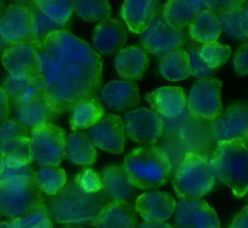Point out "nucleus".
<instances>
[{"instance_id":"nucleus-49","label":"nucleus","mask_w":248,"mask_h":228,"mask_svg":"<svg viewBox=\"0 0 248 228\" xmlns=\"http://www.w3.org/2000/svg\"><path fill=\"white\" fill-rule=\"evenodd\" d=\"M33 228H54V227L50 219H45L40 223H38L37 225H35Z\"/></svg>"},{"instance_id":"nucleus-48","label":"nucleus","mask_w":248,"mask_h":228,"mask_svg":"<svg viewBox=\"0 0 248 228\" xmlns=\"http://www.w3.org/2000/svg\"><path fill=\"white\" fill-rule=\"evenodd\" d=\"M139 228H174L170 223L159 221V222H143L141 223Z\"/></svg>"},{"instance_id":"nucleus-51","label":"nucleus","mask_w":248,"mask_h":228,"mask_svg":"<svg viewBox=\"0 0 248 228\" xmlns=\"http://www.w3.org/2000/svg\"><path fill=\"white\" fill-rule=\"evenodd\" d=\"M4 169H5V164H4V161H3V159L0 157V175L3 173Z\"/></svg>"},{"instance_id":"nucleus-21","label":"nucleus","mask_w":248,"mask_h":228,"mask_svg":"<svg viewBox=\"0 0 248 228\" xmlns=\"http://www.w3.org/2000/svg\"><path fill=\"white\" fill-rule=\"evenodd\" d=\"M177 137H179V141L186 151L200 155H209V149L213 143L209 131V121L190 116L180 126Z\"/></svg>"},{"instance_id":"nucleus-52","label":"nucleus","mask_w":248,"mask_h":228,"mask_svg":"<svg viewBox=\"0 0 248 228\" xmlns=\"http://www.w3.org/2000/svg\"><path fill=\"white\" fill-rule=\"evenodd\" d=\"M64 228H81V227H77V226H73V225H70V226H66Z\"/></svg>"},{"instance_id":"nucleus-40","label":"nucleus","mask_w":248,"mask_h":228,"mask_svg":"<svg viewBox=\"0 0 248 228\" xmlns=\"http://www.w3.org/2000/svg\"><path fill=\"white\" fill-rule=\"evenodd\" d=\"M201 44L193 41L189 42L187 44L186 49H184L188 55L189 58V67H190V75L203 79L209 77L212 73L213 70L207 67V65L202 61L199 54V50L201 48Z\"/></svg>"},{"instance_id":"nucleus-47","label":"nucleus","mask_w":248,"mask_h":228,"mask_svg":"<svg viewBox=\"0 0 248 228\" xmlns=\"http://www.w3.org/2000/svg\"><path fill=\"white\" fill-rule=\"evenodd\" d=\"M10 104L5 91L0 86V125L9 118Z\"/></svg>"},{"instance_id":"nucleus-17","label":"nucleus","mask_w":248,"mask_h":228,"mask_svg":"<svg viewBox=\"0 0 248 228\" xmlns=\"http://www.w3.org/2000/svg\"><path fill=\"white\" fill-rule=\"evenodd\" d=\"M127 39L128 30L124 23L108 17L94 28L92 45L98 54L112 55L123 49Z\"/></svg>"},{"instance_id":"nucleus-13","label":"nucleus","mask_w":248,"mask_h":228,"mask_svg":"<svg viewBox=\"0 0 248 228\" xmlns=\"http://www.w3.org/2000/svg\"><path fill=\"white\" fill-rule=\"evenodd\" d=\"M209 131L214 144L233 139L247 142L248 112L246 105L236 103L227 108L219 116L209 121Z\"/></svg>"},{"instance_id":"nucleus-30","label":"nucleus","mask_w":248,"mask_h":228,"mask_svg":"<svg viewBox=\"0 0 248 228\" xmlns=\"http://www.w3.org/2000/svg\"><path fill=\"white\" fill-rule=\"evenodd\" d=\"M188 32L191 39L201 45L215 43L222 32L218 16L207 9L202 11L188 25Z\"/></svg>"},{"instance_id":"nucleus-8","label":"nucleus","mask_w":248,"mask_h":228,"mask_svg":"<svg viewBox=\"0 0 248 228\" xmlns=\"http://www.w3.org/2000/svg\"><path fill=\"white\" fill-rule=\"evenodd\" d=\"M0 157L10 168L31 165L34 161L29 133L16 118H8L0 125Z\"/></svg>"},{"instance_id":"nucleus-1","label":"nucleus","mask_w":248,"mask_h":228,"mask_svg":"<svg viewBox=\"0 0 248 228\" xmlns=\"http://www.w3.org/2000/svg\"><path fill=\"white\" fill-rule=\"evenodd\" d=\"M43 95L59 115L83 99L97 98L103 58L68 29L49 33L36 45Z\"/></svg>"},{"instance_id":"nucleus-29","label":"nucleus","mask_w":248,"mask_h":228,"mask_svg":"<svg viewBox=\"0 0 248 228\" xmlns=\"http://www.w3.org/2000/svg\"><path fill=\"white\" fill-rule=\"evenodd\" d=\"M70 111V124L74 131L89 128L105 115L104 105L98 97L80 100Z\"/></svg>"},{"instance_id":"nucleus-10","label":"nucleus","mask_w":248,"mask_h":228,"mask_svg":"<svg viewBox=\"0 0 248 228\" xmlns=\"http://www.w3.org/2000/svg\"><path fill=\"white\" fill-rule=\"evenodd\" d=\"M0 38L9 45L34 43L35 28L30 10L23 4H12L5 8L0 21Z\"/></svg>"},{"instance_id":"nucleus-12","label":"nucleus","mask_w":248,"mask_h":228,"mask_svg":"<svg viewBox=\"0 0 248 228\" xmlns=\"http://www.w3.org/2000/svg\"><path fill=\"white\" fill-rule=\"evenodd\" d=\"M125 135L132 141L151 146L164 132V120L153 110L144 107L132 110L124 116Z\"/></svg>"},{"instance_id":"nucleus-2","label":"nucleus","mask_w":248,"mask_h":228,"mask_svg":"<svg viewBox=\"0 0 248 228\" xmlns=\"http://www.w3.org/2000/svg\"><path fill=\"white\" fill-rule=\"evenodd\" d=\"M106 204L101 193H86L74 180H69L54 195L46 207L50 220L57 223H92Z\"/></svg>"},{"instance_id":"nucleus-20","label":"nucleus","mask_w":248,"mask_h":228,"mask_svg":"<svg viewBox=\"0 0 248 228\" xmlns=\"http://www.w3.org/2000/svg\"><path fill=\"white\" fill-rule=\"evenodd\" d=\"M101 100L109 110L134 108L140 104L138 85L131 81H111L101 89Z\"/></svg>"},{"instance_id":"nucleus-28","label":"nucleus","mask_w":248,"mask_h":228,"mask_svg":"<svg viewBox=\"0 0 248 228\" xmlns=\"http://www.w3.org/2000/svg\"><path fill=\"white\" fill-rule=\"evenodd\" d=\"M205 9V1L170 0L164 5L162 16L169 25L183 29Z\"/></svg>"},{"instance_id":"nucleus-35","label":"nucleus","mask_w":248,"mask_h":228,"mask_svg":"<svg viewBox=\"0 0 248 228\" xmlns=\"http://www.w3.org/2000/svg\"><path fill=\"white\" fill-rule=\"evenodd\" d=\"M34 3L50 20L64 28L67 26L74 11V1L37 0Z\"/></svg>"},{"instance_id":"nucleus-33","label":"nucleus","mask_w":248,"mask_h":228,"mask_svg":"<svg viewBox=\"0 0 248 228\" xmlns=\"http://www.w3.org/2000/svg\"><path fill=\"white\" fill-rule=\"evenodd\" d=\"M222 30L231 37L246 40L248 37V2L243 0L238 6L218 16Z\"/></svg>"},{"instance_id":"nucleus-42","label":"nucleus","mask_w":248,"mask_h":228,"mask_svg":"<svg viewBox=\"0 0 248 228\" xmlns=\"http://www.w3.org/2000/svg\"><path fill=\"white\" fill-rule=\"evenodd\" d=\"M158 147L164 151V153L167 155L168 159L170 160L171 165V171L173 174L177 169V167L179 166V164L181 163L185 153L187 152L186 149L184 148L180 141L172 142V140L170 139H169L168 142H165L164 144H162V147L160 146Z\"/></svg>"},{"instance_id":"nucleus-38","label":"nucleus","mask_w":248,"mask_h":228,"mask_svg":"<svg viewBox=\"0 0 248 228\" xmlns=\"http://www.w3.org/2000/svg\"><path fill=\"white\" fill-rule=\"evenodd\" d=\"M24 6H26L33 16L34 21V28H35V45L41 43L49 33L56 31V30H62L65 29L64 27L56 24L52 20H50L46 15H44L40 9L35 5L33 2H25L23 3Z\"/></svg>"},{"instance_id":"nucleus-11","label":"nucleus","mask_w":248,"mask_h":228,"mask_svg":"<svg viewBox=\"0 0 248 228\" xmlns=\"http://www.w3.org/2000/svg\"><path fill=\"white\" fill-rule=\"evenodd\" d=\"M141 47L156 56L179 49L186 42L182 29L169 25L162 15H156L140 37Z\"/></svg>"},{"instance_id":"nucleus-36","label":"nucleus","mask_w":248,"mask_h":228,"mask_svg":"<svg viewBox=\"0 0 248 228\" xmlns=\"http://www.w3.org/2000/svg\"><path fill=\"white\" fill-rule=\"evenodd\" d=\"M74 10L85 21H103L109 17L111 7L108 1H74Z\"/></svg>"},{"instance_id":"nucleus-43","label":"nucleus","mask_w":248,"mask_h":228,"mask_svg":"<svg viewBox=\"0 0 248 228\" xmlns=\"http://www.w3.org/2000/svg\"><path fill=\"white\" fill-rule=\"evenodd\" d=\"M35 171L31 165H25L19 168H10L5 166L3 173L0 175V182L23 181L34 179Z\"/></svg>"},{"instance_id":"nucleus-16","label":"nucleus","mask_w":248,"mask_h":228,"mask_svg":"<svg viewBox=\"0 0 248 228\" xmlns=\"http://www.w3.org/2000/svg\"><path fill=\"white\" fill-rule=\"evenodd\" d=\"M2 63L12 76H38L39 64L36 45L24 43L10 46L2 54Z\"/></svg>"},{"instance_id":"nucleus-50","label":"nucleus","mask_w":248,"mask_h":228,"mask_svg":"<svg viewBox=\"0 0 248 228\" xmlns=\"http://www.w3.org/2000/svg\"><path fill=\"white\" fill-rule=\"evenodd\" d=\"M4 10H5V3L3 1H0V21H1Z\"/></svg>"},{"instance_id":"nucleus-39","label":"nucleus","mask_w":248,"mask_h":228,"mask_svg":"<svg viewBox=\"0 0 248 228\" xmlns=\"http://www.w3.org/2000/svg\"><path fill=\"white\" fill-rule=\"evenodd\" d=\"M45 219H50L48 210L45 202L31 209L21 216L10 218L13 228H33Z\"/></svg>"},{"instance_id":"nucleus-14","label":"nucleus","mask_w":248,"mask_h":228,"mask_svg":"<svg viewBox=\"0 0 248 228\" xmlns=\"http://www.w3.org/2000/svg\"><path fill=\"white\" fill-rule=\"evenodd\" d=\"M175 228H220L216 212L202 199L181 198L175 207Z\"/></svg>"},{"instance_id":"nucleus-31","label":"nucleus","mask_w":248,"mask_h":228,"mask_svg":"<svg viewBox=\"0 0 248 228\" xmlns=\"http://www.w3.org/2000/svg\"><path fill=\"white\" fill-rule=\"evenodd\" d=\"M66 157L74 164L88 166L97 160V150L87 135L74 132L66 139Z\"/></svg>"},{"instance_id":"nucleus-44","label":"nucleus","mask_w":248,"mask_h":228,"mask_svg":"<svg viewBox=\"0 0 248 228\" xmlns=\"http://www.w3.org/2000/svg\"><path fill=\"white\" fill-rule=\"evenodd\" d=\"M248 44L244 43L240 46L233 56L234 70L237 75L245 76L248 72Z\"/></svg>"},{"instance_id":"nucleus-7","label":"nucleus","mask_w":248,"mask_h":228,"mask_svg":"<svg viewBox=\"0 0 248 228\" xmlns=\"http://www.w3.org/2000/svg\"><path fill=\"white\" fill-rule=\"evenodd\" d=\"M42 191L34 179L0 182V214L16 218L44 203Z\"/></svg>"},{"instance_id":"nucleus-41","label":"nucleus","mask_w":248,"mask_h":228,"mask_svg":"<svg viewBox=\"0 0 248 228\" xmlns=\"http://www.w3.org/2000/svg\"><path fill=\"white\" fill-rule=\"evenodd\" d=\"M74 182L86 193H95L101 191L102 183L100 175L93 169L82 170L74 178Z\"/></svg>"},{"instance_id":"nucleus-26","label":"nucleus","mask_w":248,"mask_h":228,"mask_svg":"<svg viewBox=\"0 0 248 228\" xmlns=\"http://www.w3.org/2000/svg\"><path fill=\"white\" fill-rule=\"evenodd\" d=\"M2 89L8 97L9 104L15 109L35 96L43 94L39 75L35 77H15L9 74L2 83Z\"/></svg>"},{"instance_id":"nucleus-6","label":"nucleus","mask_w":248,"mask_h":228,"mask_svg":"<svg viewBox=\"0 0 248 228\" xmlns=\"http://www.w3.org/2000/svg\"><path fill=\"white\" fill-rule=\"evenodd\" d=\"M33 160L41 166L58 167L66 158L65 130L52 123L35 126L29 133Z\"/></svg>"},{"instance_id":"nucleus-4","label":"nucleus","mask_w":248,"mask_h":228,"mask_svg":"<svg viewBox=\"0 0 248 228\" xmlns=\"http://www.w3.org/2000/svg\"><path fill=\"white\" fill-rule=\"evenodd\" d=\"M215 177L229 186L235 197L241 198L248 189V151L240 139L221 141L209 156Z\"/></svg>"},{"instance_id":"nucleus-46","label":"nucleus","mask_w":248,"mask_h":228,"mask_svg":"<svg viewBox=\"0 0 248 228\" xmlns=\"http://www.w3.org/2000/svg\"><path fill=\"white\" fill-rule=\"evenodd\" d=\"M229 228H248V208L245 206L234 217Z\"/></svg>"},{"instance_id":"nucleus-45","label":"nucleus","mask_w":248,"mask_h":228,"mask_svg":"<svg viewBox=\"0 0 248 228\" xmlns=\"http://www.w3.org/2000/svg\"><path fill=\"white\" fill-rule=\"evenodd\" d=\"M243 0L238 1H205L206 9L219 16L238 6Z\"/></svg>"},{"instance_id":"nucleus-19","label":"nucleus","mask_w":248,"mask_h":228,"mask_svg":"<svg viewBox=\"0 0 248 228\" xmlns=\"http://www.w3.org/2000/svg\"><path fill=\"white\" fill-rule=\"evenodd\" d=\"M175 200L166 191H147L135 203L136 211L145 222H159L170 218L175 211Z\"/></svg>"},{"instance_id":"nucleus-24","label":"nucleus","mask_w":248,"mask_h":228,"mask_svg":"<svg viewBox=\"0 0 248 228\" xmlns=\"http://www.w3.org/2000/svg\"><path fill=\"white\" fill-rule=\"evenodd\" d=\"M58 114L51 109L43 94H39L16 109V120L28 132L37 125L52 123Z\"/></svg>"},{"instance_id":"nucleus-18","label":"nucleus","mask_w":248,"mask_h":228,"mask_svg":"<svg viewBox=\"0 0 248 228\" xmlns=\"http://www.w3.org/2000/svg\"><path fill=\"white\" fill-rule=\"evenodd\" d=\"M102 188L101 193L106 203L131 202L136 194L134 187L127 179L122 165L111 164L107 166L100 175Z\"/></svg>"},{"instance_id":"nucleus-23","label":"nucleus","mask_w":248,"mask_h":228,"mask_svg":"<svg viewBox=\"0 0 248 228\" xmlns=\"http://www.w3.org/2000/svg\"><path fill=\"white\" fill-rule=\"evenodd\" d=\"M149 53L142 47L134 45L123 48L114 58L117 74L128 81L141 79L149 65Z\"/></svg>"},{"instance_id":"nucleus-5","label":"nucleus","mask_w":248,"mask_h":228,"mask_svg":"<svg viewBox=\"0 0 248 228\" xmlns=\"http://www.w3.org/2000/svg\"><path fill=\"white\" fill-rule=\"evenodd\" d=\"M215 180L209 157L187 151L173 173L172 185L180 199H201L213 188Z\"/></svg>"},{"instance_id":"nucleus-32","label":"nucleus","mask_w":248,"mask_h":228,"mask_svg":"<svg viewBox=\"0 0 248 228\" xmlns=\"http://www.w3.org/2000/svg\"><path fill=\"white\" fill-rule=\"evenodd\" d=\"M159 69L162 76L171 81L187 79L190 76L189 58L182 49L159 56Z\"/></svg>"},{"instance_id":"nucleus-37","label":"nucleus","mask_w":248,"mask_h":228,"mask_svg":"<svg viewBox=\"0 0 248 228\" xmlns=\"http://www.w3.org/2000/svg\"><path fill=\"white\" fill-rule=\"evenodd\" d=\"M231 52V48L228 45H222L218 42L202 45L199 50V54L202 61L213 71L225 64L229 59Z\"/></svg>"},{"instance_id":"nucleus-3","label":"nucleus","mask_w":248,"mask_h":228,"mask_svg":"<svg viewBox=\"0 0 248 228\" xmlns=\"http://www.w3.org/2000/svg\"><path fill=\"white\" fill-rule=\"evenodd\" d=\"M130 183L140 189L157 188L172 174L167 155L158 146H143L130 151L122 164Z\"/></svg>"},{"instance_id":"nucleus-9","label":"nucleus","mask_w":248,"mask_h":228,"mask_svg":"<svg viewBox=\"0 0 248 228\" xmlns=\"http://www.w3.org/2000/svg\"><path fill=\"white\" fill-rule=\"evenodd\" d=\"M222 81L218 79L203 78L192 86L186 101L191 117L212 121L223 112L221 102Z\"/></svg>"},{"instance_id":"nucleus-25","label":"nucleus","mask_w":248,"mask_h":228,"mask_svg":"<svg viewBox=\"0 0 248 228\" xmlns=\"http://www.w3.org/2000/svg\"><path fill=\"white\" fill-rule=\"evenodd\" d=\"M91 224L92 228H136V212L128 202L106 203Z\"/></svg>"},{"instance_id":"nucleus-22","label":"nucleus","mask_w":248,"mask_h":228,"mask_svg":"<svg viewBox=\"0 0 248 228\" xmlns=\"http://www.w3.org/2000/svg\"><path fill=\"white\" fill-rule=\"evenodd\" d=\"M145 99L154 112L168 118L178 116L186 106L184 90L178 86L160 87L147 93Z\"/></svg>"},{"instance_id":"nucleus-53","label":"nucleus","mask_w":248,"mask_h":228,"mask_svg":"<svg viewBox=\"0 0 248 228\" xmlns=\"http://www.w3.org/2000/svg\"><path fill=\"white\" fill-rule=\"evenodd\" d=\"M0 40H1V38H0Z\"/></svg>"},{"instance_id":"nucleus-15","label":"nucleus","mask_w":248,"mask_h":228,"mask_svg":"<svg viewBox=\"0 0 248 228\" xmlns=\"http://www.w3.org/2000/svg\"><path fill=\"white\" fill-rule=\"evenodd\" d=\"M87 137L97 147L116 154L123 151L126 143L123 121L119 115L113 114L104 115L96 124L89 127Z\"/></svg>"},{"instance_id":"nucleus-27","label":"nucleus","mask_w":248,"mask_h":228,"mask_svg":"<svg viewBox=\"0 0 248 228\" xmlns=\"http://www.w3.org/2000/svg\"><path fill=\"white\" fill-rule=\"evenodd\" d=\"M159 4L158 1H125L120 14L131 31L142 34L157 15Z\"/></svg>"},{"instance_id":"nucleus-34","label":"nucleus","mask_w":248,"mask_h":228,"mask_svg":"<svg viewBox=\"0 0 248 228\" xmlns=\"http://www.w3.org/2000/svg\"><path fill=\"white\" fill-rule=\"evenodd\" d=\"M34 181L42 192L48 196L56 194L67 182L64 169L53 166H42L34 174Z\"/></svg>"}]
</instances>
